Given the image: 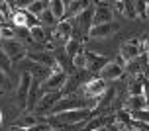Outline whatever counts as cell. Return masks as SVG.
<instances>
[{
    "label": "cell",
    "instance_id": "cell-33",
    "mask_svg": "<svg viewBox=\"0 0 149 131\" xmlns=\"http://www.w3.org/2000/svg\"><path fill=\"white\" fill-rule=\"evenodd\" d=\"M141 55H145V57L149 59V37L143 41V45H141Z\"/></svg>",
    "mask_w": 149,
    "mask_h": 131
},
{
    "label": "cell",
    "instance_id": "cell-5",
    "mask_svg": "<svg viewBox=\"0 0 149 131\" xmlns=\"http://www.w3.org/2000/svg\"><path fill=\"white\" fill-rule=\"evenodd\" d=\"M67 73H53L49 78L41 82V92H61L63 86H65V82H67Z\"/></svg>",
    "mask_w": 149,
    "mask_h": 131
},
{
    "label": "cell",
    "instance_id": "cell-23",
    "mask_svg": "<svg viewBox=\"0 0 149 131\" xmlns=\"http://www.w3.org/2000/svg\"><path fill=\"white\" fill-rule=\"evenodd\" d=\"M30 37L33 39V41H37V43H45V41H47L45 29L41 28V26H36V28H31V29H30Z\"/></svg>",
    "mask_w": 149,
    "mask_h": 131
},
{
    "label": "cell",
    "instance_id": "cell-38",
    "mask_svg": "<svg viewBox=\"0 0 149 131\" xmlns=\"http://www.w3.org/2000/svg\"><path fill=\"white\" fill-rule=\"evenodd\" d=\"M0 123H2V110H0Z\"/></svg>",
    "mask_w": 149,
    "mask_h": 131
},
{
    "label": "cell",
    "instance_id": "cell-37",
    "mask_svg": "<svg viewBox=\"0 0 149 131\" xmlns=\"http://www.w3.org/2000/svg\"><path fill=\"white\" fill-rule=\"evenodd\" d=\"M0 24H4V18H2V14H0Z\"/></svg>",
    "mask_w": 149,
    "mask_h": 131
},
{
    "label": "cell",
    "instance_id": "cell-39",
    "mask_svg": "<svg viewBox=\"0 0 149 131\" xmlns=\"http://www.w3.org/2000/svg\"><path fill=\"white\" fill-rule=\"evenodd\" d=\"M51 131H57V129H51Z\"/></svg>",
    "mask_w": 149,
    "mask_h": 131
},
{
    "label": "cell",
    "instance_id": "cell-25",
    "mask_svg": "<svg viewBox=\"0 0 149 131\" xmlns=\"http://www.w3.org/2000/svg\"><path fill=\"white\" fill-rule=\"evenodd\" d=\"M143 92H145V82L135 80L130 84V96H143Z\"/></svg>",
    "mask_w": 149,
    "mask_h": 131
},
{
    "label": "cell",
    "instance_id": "cell-14",
    "mask_svg": "<svg viewBox=\"0 0 149 131\" xmlns=\"http://www.w3.org/2000/svg\"><path fill=\"white\" fill-rule=\"evenodd\" d=\"M88 6H90V2H81V0L65 2V16H67L69 22H71V18H77V16L81 14V12H84Z\"/></svg>",
    "mask_w": 149,
    "mask_h": 131
},
{
    "label": "cell",
    "instance_id": "cell-36",
    "mask_svg": "<svg viewBox=\"0 0 149 131\" xmlns=\"http://www.w3.org/2000/svg\"><path fill=\"white\" fill-rule=\"evenodd\" d=\"M12 131H28V129H22V127H12Z\"/></svg>",
    "mask_w": 149,
    "mask_h": 131
},
{
    "label": "cell",
    "instance_id": "cell-31",
    "mask_svg": "<svg viewBox=\"0 0 149 131\" xmlns=\"http://www.w3.org/2000/svg\"><path fill=\"white\" fill-rule=\"evenodd\" d=\"M0 69L6 73V71H10V59L6 57V53L0 49Z\"/></svg>",
    "mask_w": 149,
    "mask_h": 131
},
{
    "label": "cell",
    "instance_id": "cell-22",
    "mask_svg": "<svg viewBox=\"0 0 149 131\" xmlns=\"http://www.w3.org/2000/svg\"><path fill=\"white\" fill-rule=\"evenodd\" d=\"M65 53L73 59L77 53H81V41H79V39H74V37H73V39H69L67 45H65Z\"/></svg>",
    "mask_w": 149,
    "mask_h": 131
},
{
    "label": "cell",
    "instance_id": "cell-15",
    "mask_svg": "<svg viewBox=\"0 0 149 131\" xmlns=\"http://www.w3.org/2000/svg\"><path fill=\"white\" fill-rule=\"evenodd\" d=\"M126 106L130 108V112H143V110H147V98L145 96H130L126 100Z\"/></svg>",
    "mask_w": 149,
    "mask_h": 131
},
{
    "label": "cell",
    "instance_id": "cell-35",
    "mask_svg": "<svg viewBox=\"0 0 149 131\" xmlns=\"http://www.w3.org/2000/svg\"><path fill=\"white\" fill-rule=\"evenodd\" d=\"M116 127H102V129H96V131H114Z\"/></svg>",
    "mask_w": 149,
    "mask_h": 131
},
{
    "label": "cell",
    "instance_id": "cell-7",
    "mask_svg": "<svg viewBox=\"0 0 149 131\" xmlns=\"http://www.w3.org/2000/svg\"><path fill=\"white\" fill-rule=\"evenodd\" d=\"M124 65H126V63H124L122 59H118V61H110V63L100 71V78L106 80V82H108V80H118L120 76L124 74Z\"/></svg>",
    "mask_w": 149,
    "mask_h": 131
},
{
    "label": "cell",
    "instance_id": "cell-26",
    "mask_svg": "<svg viewBox=\"0 0 149 131\" xmlns=\"http://www.w3.org/2000/svg\"><path fill=\"white\" fill-rule=\"evenodd\" d=\"M124 71H127L130 74H139L141 71V59H135V61H130L124 65Z\"/></svg>",
    "mask_w": 149,
    "mask_h": 131
},
{
    "label": "cell",
    "instance_id": "cell-12",
    "mask_svg": "<svg viewBox=\"0 0 149 131\" xmlns=\"http://www.w3.org/2000/svg\"><path fill=\"white\" fill-rule=\"evenodd\" d=\"M114 121H116V116H94L90 121H86L82 131H96L102 127H112Z\"/></svg>",
    "mask_w": 149,
    "mask_h": 131
},
{
    "label": "cell",
    "instance_id": "cell-13",
    "mask_svg": "<svg viewBox=\"0 0 149 131\" xmlns=\"http://www.w3.org/2000/svg\"><path fill=\"white\" fill-rule=\"evenodd\" d=\"M55 37H57V41L67 45L69 39H73V22L63 20V22L57 24V28H55Z\"/></svg>",
    "mask_w": 149,
    "mask_h": 131
},
{
    "label": "cell",
    "instance_id": "cell-3",
    "mask_svg": "<svg viewBox=\"0 0 149 131\" xmlns=\"http://www.w3.org/2000/svg\"><path fill=\"white\" fill-rule=\"evenodd\" d=\"M139 55H141V43L137 39H130L120 47V59L124 63L135 61V59H139Z\"/></svg>",
    "mask_w": 149,
    "mask_h": 131
},
{
    "label": "cell",
    "instance_id": "cell-2",
    "mask_svg": "<svg viewBox=\"0 0 149 131\" xmlns=\"http://www.w3.org/2000/svg\"><path fill=\"white\" fill-rule=\"evenodd\" d=\"M0 49L6 53V57L10 61H20L22 57L28 55V49L18 39H0Z\"/></svg>",
    "mask_w": 149,
    "mask_h": 131
},
{
    "label": "cell",
    "instance_id": "cell-27",
    "mask_svg": "<svg viewBox=\"0 0 149 131\" xmlns=\"http://www.w3.org/2000/svg\"><path fill=\"white\" fill-rule=\"evenodd\" d=\"M14 29L8 24H0V39H14Z\"/></svg>",
    "mask_w": 149,
    "mask_h": 131
},
{
    "label": "cell",
    "instance_id": "cell-28",
    "mask_svg": "<svg viewBox=\"0 0 149 131\" xmlns=\"http://www.w3.org/2000/svg\"><path fill=\"white\" fill-rule=\"evenodd\" d=\"M0 14L4 20L8 18H14V12H12V6H10V2H0Z\"/></svg>",
    "mask_w": 149,
    "mask_h": 131
},
{
    "label": "cell",
    "instance_id": "cell-1",
    "mask_svg": "<svg viewBox=\"0 0 149 131\" xmlns=\"http://www.w3.org/2000/svg\"><path fill=\"white\" fill-rule=\"evenodd\" d=\"M31 82H33V76L24 71V73L20 74V82H18V90H16V104H18L20 110H24L28 106V94H30Z\"/></svg>",
    "mask_w": 149,
    "mask_h": 131
},
{
    "label": "cell",
    "instance_id": "cell-19",
    "mask_svg": "<svg viewBox=\"0 0 149 131\" xmlns=\"http://www.w3.org/2000/svg\"><path fill=\"white\" fill-rule=\"evenodd\" d=\"M114 96H116V90L114 88H108L104 94H102V98L98 100V106H96V110L94 112H100V110H106L108 106L112 104V100H114Z\"/></svg>",
    "mask_w": 149,
    "mask_h": 131
},
{
    "label": "cell",
    "instance_id": "cell-4",
    "mask_svg": "<svg viewBox=\"0 0 149 131\" xmlns=\"http://www.w3.org/2000/svg\"><path fill=\"white\" fill-rule=\"evenodd\" d=\"M84 96H88L90 100H98V98H102L106 90H108V82L102 78H90L86 84H84Z\"/></svg>",
    "mask_w": 149,
    "mask_h": 131
},
{
    "label": "cell",
    "instance_id": "cell-18",
    "mask_svg": "<svg viewBox=\"0 0 149 131\" xmlns=\"http://www.w3.org/2000/svg\"><path fill=\"white\" fill-rule=\"evenodd\" d=\"M49 12L55 16L57 22H63V18H65V2L63 0H53V2H49Z\"/></svg>",
    "mask_w": 149,
    "mask_h": 131
},
{
    "label": "cell",
    "instance_id": "cell-34",
    "mask_svg": "<svg viewBox=\"0 0 149 131\" xmlns=\"http://www.w3.org/2000/svg\"><path fill=\"white\" fill-rule=\"evenodd\" d=\"M112 4H114V8L118 10L120 14H124V2H112Z\"/></svg>",
    "mask_w": 149,
    "mask_h": 131
},
{
    "label": "cell",
    "instance_id": "cell-16",
    "mask_svg": "<svg viewBox=\"0 0 149 131\" xmlns=\"http://www.w3.org/2000/svg\"><path fill=\"white\" fill-rule=\"evenodd\" d=\"M45 10H49V2H45V0H31V4L28 6V12L31 16H36L37 20H39V16L43 14Z\"/></svg>",
    "mask_w": 149,
    "mask_h": 131
},
{
    "label": "cell",
    "instance_id": "cell-6",
    "mask_svg": "<svg viewBox=\"0 0 149 131\" xmlns=\"http://www.w3.org/2000/svg\"><path fill=\"white\" fill-rule=\"evenodd\" d=\"M61 98H63L61 92H47V94H41V98H39V102H37V106H36V112L37 114H45V112L51 114L53 108L57 106V102H59Z\"/></svg>",
    "mask_w": 149,
    "mask_h": 131
},
{
    "label": "cell",
    "instance_id": "cell-21",
    "mask_svg": "<svg viewBox=\"0 0 149 131\" xmlns=\"http://www.w3.org/2000/svg\"><path fill=\"white\" fill-rule=\"evenodd\" d=\"M57 20H55V16L51 14V12H49V10H45L43 14L39 16V26H41V28H43V26H49V28H57Z\"/></svg>",
    "mask_w": 149,
    "mask_h": 131
},
{
    "label": "cell",
    "instance_id": "cell-10",
    "mask_svg": "<svg viewBox=\"0 0 149 131\" xmlns=\"http://www.w3.org/2000/svg\"><path fill=\"white\" fill-rule=\"evenodd\" d=\"M84 55H86V71H90V73L102 71L110 63L104 55H96V53H92V51H84Z\"/></svg>",
    "mask_w": 149,
    "mask_h": 131
},
{
    "label": "cell",
    "instance_id": "cell-17",
    "mask_svg": "<svg viewBox=\"0 0 149 131\" xmlns=\"http://www.w3.org/2000/svg\"><path fill=\"white\" fill-rule=\"evenodd\" d=\"M36 123H39V119H37L36 114H24L16 119V127H22V129H30L33 127Z\"/></svg>",
    "mask_w": 149,
    "mask_h": 131
},
{
    "label": "cell",
    "instance_id": "cell-29",
    "mask_svg": "<svg viewBox=\"0 0 149 131\" xmlns=\"http://www.w3.org/2000/svg\"><path fill=\"white\" fill-rule=\"evenodd\" d=\"M134 6H135V12H137V16H139V18H145V16L149 14L147 2H134Z\"/></svg>",
    "mask_w": 149,
    "mask_h": 131
},
{
    "label": "cell",
    "instance_id": "cell-30",
    "mask_svg": "<svg viewBox=\"0 0 149 131\" xmlns=\"http://www.w3.org/2000/svg\"><path fill=\"white\" fill-rule=\"evenodd\" d=\"M124 14L127 16V18H137V12H135V6H134V2H124Z\"/></svg>",
    "mask_w": 149,
    "mask_h": 131
},
{
    "label": "cell",
    "instance_id": "cell-32",
    "mask_svg": "<svg viewBox=\"0 0 149 131\" xmlns=\"http://www.w3.org/2000/svg\"><path fill=\"white\" fill-rule=\"evenodd\" d=\"M6 86H10V84H8V76H6V73L0 69V88H6Z\"/></svg>",
    "mask_w": 149,
    "mask_h": 131
},
{
    "label": "cell",
    "instance_id": "cell-20",
    "mask_svg": "<svg viewBox=\"0 0 149 131\" xmlns=\"http://www.w3.org/2000/svg\"><path fill=\"white\" fill-rule=\"evenodd\" d=\"M28 18H30V12L28 10H16L14 12V24L18 28H28Z\"/></svg>",
    "mask_w": 149,
    "mask_h": 131
},
{
    "label": "cell",
    "instance_id": "cell-11",
    "mask_svg": "<svg viewBox=\"0 0 149 131\" xmlns=\"http://www.w3.org/2000/svg\"><path fill=\"white\" fill-rule=\"evenodd\" d=\"M118 29V26L114 22L110 24H102V26H92V29H90L88 35L94 39V41H102V39H106V37H110L114 31Z\"/></svg>",
    "mask_w": 149,
    "mask_h": 131
},
{
    "label": "cell",
    "instance_id": "cell-9",
    "mask_svg": "<svg viewBox=\"0 0 149 131\" xmlns=\"http://www.w3.org/2000/svg\"><path fill=\"white\" fill-rule=\"evenodd\" d=\"M98 6H94V18H92V26H102V24L112 22V2H96Z\"/></svg>",
    "mask_w": 149,
    "mask_h": 131
},
{
    "label": "cell",
    "instance_id": "cell-24",
    "mask_svg": "<svg viewBox=\"0 0 149 131\" xmlns=\"http://www.w3.org/2000/svg\"><path fill=\"white\" fill-rule=\"evenodd\" d=\"M73 67L77 71H86V55H84V51L77 53L73 57Z\"/></svg>",
    "mask_w": 149,
    "mask_h": 131
},
{
    "label": "cell",
    "instance_id": "cell-8",
    "mask_svg": "<svg viewBox=\"0 0 149 131\" xmlns=\"http://www.w3.org/2000/svg\"><path fill=\"white\" fill-rule=\"evenodd\" d=\"M90 4H92V2H90ZM92 18H94V6H88L84 12H81V14L74 18L73 24L79 26V29H81L82 35H88L90 29H92Z\"/></svg>",
    "mask_w": 149,
    "mask_h": 131
}]
</instances>
